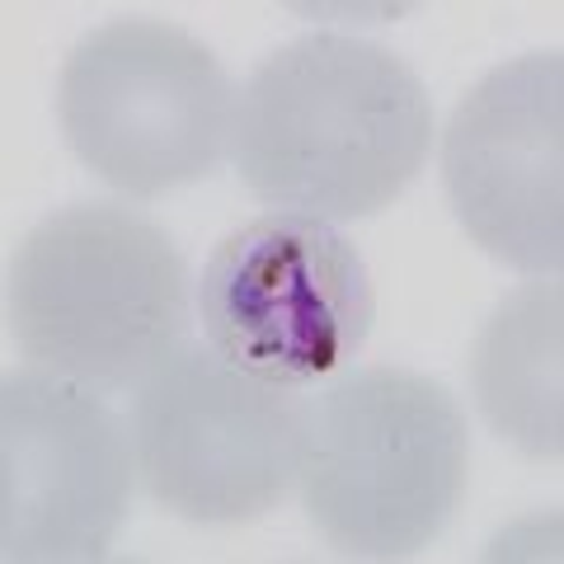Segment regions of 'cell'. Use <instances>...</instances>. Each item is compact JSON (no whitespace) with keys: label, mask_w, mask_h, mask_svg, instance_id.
<instances>
[{"label":"cell","mask_w":564,"mask_h":564,"mask_svg":"<svg viewBox=\"0 0 564 564\" xmlns=\"http://www.w3.org/2000/svg\"><path fill=\"white\" fill-rule=\"evenodd\" d=\"M57 122L70 155L132 203L198 184L231 155L236 85L170 20H109L66 52Z\"/></svg>","instance_id":"cell-4"},{"label":"cell","mask_w":564,"mask_h":564,"mask_svg":"<svg viewBox=\"0 0 564 564\" xmlns=\"http://www.w3.org/2000/svg\"><path fill=\"white\" fill-rule=\"evenodd\" d=\"M433 99L414 66L367 39L306 33L236 90L231 165L273 212L362 221L419 180Z\"/></svg>","instance_id":"cell-1"},{"label":"cell","mask_w":564,"mask_h":564,"mask_svg":"<svg viewBox=\"0 0 564 564\" xmlns=\"http://www.w3.org/2000/svg\"><path fill=\"white\" fill-rule=\"evenodd\" d=\"M137 485L198 527L269 518L296 489L306 452V391L180 344L151 367L128 410Z\"/></svg>","instance_id":"cell-5"},{"label":"cell","mask_w":564,"mask_h":564,"mask_svg":"<svg viewBox=\"0 0 564 564\" xmlns=\"http://www.w3.org/2000/svg\"><path fill=\"white\" fill-rule=\"evenodd\" d=\"M6 321L29 367L95 395H132L188 339L184 254L137 207H57L10 259Z\"/></svg>","instance_id":"cell-2"},{"label":"cell","mask_w":564,"mask_h":564,"mask_svg":"<svg viewBox=\"0 0 564 564\" xmlns=\"http://www.w3.org/2000/svg\"><path fill=\"white\" fill-rule=\"evenodd\" d=\"M470 429L456 395L414 367H348L306 391L302 508L339 555L410 560L466 494Z\"/></svg>","instance_id":"cell-3"},{"label":"cell","mask_w":564,"mask_h":564,"mask_svg":"<svg viewBox=\"0 0 564 564\" xmlns=\"http://www.w3.org/2000/svg\"><path fill=\"white\" fill-rule=\"evenodd\" d=\"M443 188L470 245L527 278L564 269V62L527 52L485 70L443 132Z\"/></svg>","instance_id":"cell-8"},{"label":"cell","mask_w":564,"mask_h":564,"mask_svg":"<svg viewBox=\"0 0 564 564\" xmlns=\"http://www.w3.org/2000/svg\"><path fill=\"white\" fill-rule=\"evenodd\" d=\"M377 321L372 273L339 226L259 212L212 245L198 325L226 362L311 391L348 372Z\"/></svg>","instance_id":"cell-6"},{"label":"cell","mask_w":564,"mask_h":564,"mask_svg":"<svg viewBox=\"0 0 564 564\" xmlns=\"http://www.w3.org/2000/svg\"><path fill=\"white\" fill-rule=\"evenodd\" d=\"M128 419L39 367L0 381V555L80 564L113 545L132 508Z\"/></svg>","instance_id":"cell-7"},{"label":"cell","mask_w":564,"mask_h":564,"mask_svg":"<svg viewBox=\"0 0 564 564\" xmlns=\"http://www.w3.org/2000/svg\"><path fill=\"white\" fill-rule=\"evenodd\" d=\"M470 395L485 423L527 462L564 456V296L532 278L489 311L470 344Z\"/></svg>","instance_id":"cell-9"}]
</instances>
